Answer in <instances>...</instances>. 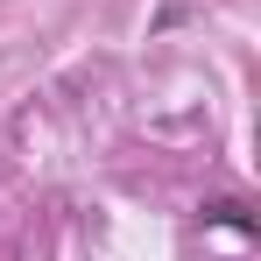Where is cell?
<instances>
[{"label":"cell","instance_id":"obj_1","mask_svg":"<svg viewBox=\"0 0 261 261\" xmlns=\"http://www.w3.org/2000/svg\"><path fill=\"white\" fill-rule=\"evenodd\" d=\"M205 219H219V226H233V233H254V219H247V205H233V198H219V205H205Z\"/></svg>","mask_w":261,"mask_h":261}]
</instances>
